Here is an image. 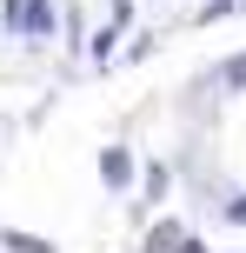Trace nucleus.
Instances as JSON below:
<instances>
[{
  "mask_svg": "<svg viewBox=\"0 0 246 253\" xmlns=\"http://www.w3.org/2000/svg\"><path fill=\"white\" fill-rule=\"evenodd\" d=\"M180 240H186V233L173 227V220H160V227L146 233V253H180Z\"/></svg>",
  "mask_w": 246,
  "mask_h": 253,
  "instance_id": "4",
  "label": "nucleus"
},
{
  "mask_svg": "<svg viewBox=\"0 0 246 253\" xmlns=\"http://www.w3.org/2000/svg\"><path fill=\"white\" fill-rule=\"evenodd\" d=\"M93 60H100V67L113 60V27H100V34H93Z\"/></svg>",
  "mask_w": 246,
  "mask_h": 253,
  "instance_id": "6",
  "label": "nucleus"
},
{
  "mask_svg": "<svg viewBox=\"0 0 246 253\" xmlns=\"http://www.w3.org/2000/svg\"><path fill=\"white\" fill-rule=\"evenodd\" d=\"M226 220H233V227H246V193H233V200H226Z\"/></svg>",
  "mask_w": 246,
  "mask_h": 253,
  "instance_id": "7",
  "label": "nucleus"
},
{
  "mask_svg": "<svg viewBox=\"0 0 246 253\" xmlns=\"http://www.w3.org/2000/svg\"><path fill=\"white\" fill-rule=\"evenodd\" d=\"M220 87H246V53H233V60L220 67Z\"/></svg>",
  "mask_w": 246,
  "mask_h": 253,
  "instance_id": "5",
  "label": "nucleus"
},
{
  "mask_svg": "<svg viewBox=\"0 0 246 253\" xmlns=\"http://www.w3.org/2000/svg\"><path fill=\"white\" fill-rule=\"evenodd\" d=\"M0 247H7V253H60L53 240H40V233H20V227H0Z\"/></svg>",
  "mask_w": 246,
  "mask_h": 253,
  "instance_id": "2",
  "label": "nucleus"
},
{
  "mask_svg": "<svg viewBox=\"0 0 246 253\" xmlns=\"http://www.w3.org/2000/svg\"><path fill=\"white\" fill-rule=\"evenodd\" d=\"M53 0H27V20H20V40H53Z\"/></svg>",
  "mask_w": 246,
  "mask_h": 253,
  "instance_id": "1",
  "label": "nucleus"
},
{
  "mask_svg": "<svg viewBox=\"0 0 246 253\" xmlns=\"http://www.w3.org/2000/svg\"><path fill=\"white\" fill-rule=\"evenodd\" d=\"M180 253H207V240H193V233H186V240H180Z\"/></svg>",
  "mask_w": 246,
  "mask_h": 253,
  "instance_id": "8",
  "label": "nucleus"
},
{
  "mask_svg": "<svg viewBox=\"0 0 246 253\" xmlns=\"http://www.w3.org/2000/svg\"><path fill=\"white\" fill-rule=\"evenodd\" d=\"M100 173L113 180V187H127V180H133V160H127L120 147H106V153H100Z\"/></svg>",
  "mask_w": 246,
  "mask_h": 253,
  "instance_id": "3",
  "label": "nucleus"
}]
</instances>
